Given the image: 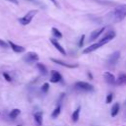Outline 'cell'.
<instances>
[{"label": "cell", "instance_id": "cell-1", "mask_svg": "<svg viewBox=\"0 0 126 126\" xmlns=\"http://www.w3.org/2000/svg\"><path fill=\"white\" fill-rule=\"evenodd\" d=\"M108 17L113 21V22H120L126 17V5H121L118 6L114 11H112Z\"/></svg>", "mask_w": 126, "mask_h": 126}, {"label": "cell", "instance_id": "cell-2", "mask_svg": "<svg viewBox=\"0 0 126 126\" xmlns=\"http://www.w3.org/2000/svg\"><path fill=\"white\" fill-rule=\"evenodd\" d=\"M36 13H37V10H31V11H29L24 17H22V18L19 19L20 24L23 25V26L29 25L32 22V20L33 19V17L36 15Z\"/></svg>", "mask_w": 126, "mask_h": 126}, {"label": "cell", "instance_id": "cell-3", "mask_svg": "<svg viewBox=\"0 0 126 126\" xmlns=\"http://www.w3.org/2000/svg\"><path fill=\"white\" fill-rule=\"evenodd\" d=\"M119 57H120V52H119V51H114V52L108 57V59H107V61H106L107 65L110 66V67H113V66L117 63V61L119 60Z\"/></svg>", "mask_w": 126, "mask_h": 126}, {"label": "cell", "instance_id": "cell-4", "mask_svg": "<svg viewBox=\"0 0 126 126\" xmlns=\"http://www.w3.org/2000/svg\"><path fill=\"white\" fill-rule=\"evenodd\" d=\"M75 86L80 89V90H83V91H86V92H93L94 91V87L93 85L87 83V82H83V81H79L75 84Z\"/></svg>", "mask_w": 126, "mask_h": 126}, {"label": "cell", "instance_id": "cell-5", "mask_svg": "<svg viewBox=\"0 0 126 126\" xmlns=\"http://www.w3.org/2000/svg\"><path fill=\"white\" fill-rule=\"evenodd\" d=\"M24 61L27 63H32L38 60V55L35 52H28L25 56H24Z\"/></svg>", "mask_w": 126, "mask_h": 126}, {"label": "cell", "instance_id": "cell-6", "mask_svg": "<svg viewBox=\"0 0 126 126\" xmlns=\"http://www.w3.org/2000/svg\"><path fill=\"white\" fill-rule=\"evenodd\" d=\"M115 37V32H113V31H110V32H108L100 40H99V42L102 44V45H104L105 43H107L108 41H110L111 39H113Z\"/></svg>", "mask_w": 126, "mask_h": 126}, {"label": "cell", "instance_id": "cell-7", "mask_svg": "<svg viewBox=\"0 0 126 126\" xmlns=\"http://www.w3.org/2000/svg\"><path fill=\"white\" fill-rule=\"evenodd\" d=\"M101 46H102V44L98 41V42H96V43H94V44L90 45L89 47H86V48L83 50V53H84V54H86V53H91V52H93V51L98 49V48L101 47Z\"/></svg>", "mask_w": 126, "mask_h": 126}, {"label": "cell", "instance_id": "cell-8", "mask_svg": "<svg viewBox=\"0 0 126 126\" xmlns=\"http://www.w3.org/2000/svg\"><path fill=\"white\" fill-rule=\"evenodd\" d=\"M52 62L56 63V64H59L61 66H64V67H67V68H77L78 65L77 64H71V63H67V62H64V61H61L59 59H55V58H51L50 59Z\"/></svg>", "mask_w": 126, "mask_h": 126}, {"label": "cell", "instance_id": "cell-9", "mask_svg": "<svg viewBox=\"0 0 126 126\" xmlns=\"http://www.w3.org/2000/svg\"><path fill=\"white\" fill-rule=\"evenodd\" d=\"M104 30H105V28H100V29H97V30H95V31H94L92 33H91V36H90V41H94V39H96L103 32H104Z\"/></svg>", "mask_w": 126, "mask_h": 126}, {"label": "cell", "instance_id": "cell-10", "mask_svg": "<svg viewBox=\"0 0 126 126\" xmlns=\"http://www.w3.org/2000/svg\"><path fill=\"white\" fill-rule=\"evenodd\" d=\"M50 42L53 44V46H54V47H55V48H56V49H57L61 54H63V55H67V53H66L65 49L61 46V44H60V43H59L55 38H50Z\"/></svg>", "mask_w": 126, "mask_h": 126}, {"label": "cell", "instance_id": "cell-11", "mask_svg": "<svg viewBox=\"0 0 126 126\" xmlns=\"http://www.w3.org/2000/svg\"><path fill=\"white\" fill-rule=\"evenodd\" d=\"M103 77H104V80H105V82L106 83H108V84H110V85H114L115 84V76L112 74V73H110V72H105L104 74H103Z\"/></svg>", "mask_w": 126, "mask_h": 126}, {"label": "cell", "instance_id": "cell-12", "mask_svg": "<svg viewBox=\"0 0 126 126\" xmlns=\"http://www.w3.org/2000/svg\"><path fill=\"white\" fill-rule=\"evenodd\" d=\"M62 80V76L60 75V73H58L57 71H51V76H50V82L51 83H58Z\"/></svg>", "mask_w": 126, "mask_h": 126}, {"label": "cell", "instance_id": "cell-13", "mask_svg": "<svg viewBox=\"0 0 126 126\" xmlns=\"http://www.w3.org/2000/svg\"><path fill=\"white\" fill-rule=\"evenodd\" d=\"M8 44H9L10 47H11L15 52H17V53H22V52L25 51V47H23V46H21V45H18V44H16V43L12 42V41H9Z\"/></svg>", "mask_w": 126, "mask_h": 126}, {"label": "cell", "instance_id": "cell-14", "mask_svg": "<svg viewBox=\"0 0 126 126\" xmlns=\"http://www.w3.org/2000/svg\"><path fill=\"white\" fill-rule=\"evenodd\" d=\"M116 86H125L126 85V74H120L117 79H115Z\"/></svg>", "mask_w": 126, "mask_h": 126}, {"label": "cell", "instance_id": "cell-15", "mask_svg": "<svg viewBox=\"0 0 126 126\" xmlns=\"http://www.w3.org/2000/svg\"><path fill=\"white\" fill-rule=\"evenodd\" d=\"M34 118V122L36 124V126H41L42 125V112L41 111H37L34 113L33 115Z\"/></svg>", "mask_w": 126, "mask_h": 126}, {"label": "cell", "instance_id": "cell-16", "mask_svg": "<svg viewBox=\"0 0 126 126\" xmlns=\"http://www.w3.org/2000/svg\"><path fill=\"white\" fill-rule=\"evenodd\" d=\"M119 108H120V105H119V103H118V102H116V103H114V104L112 105L111 110H110V114H111V116H112V117H115V116L118 114Z\"/></svg>", "mask_w": 126, "mask_h": 126}, {"label": "cell", "instance_id": "cell-17", "mask_svg": "<svg viewBox=\"0 0 126 126\" xmlns=\"http://www.w3.org/2000/svg\"><path fill=\"white\" fill-rule=\"evenodd\" d=\"M36 67H37V69L39 70V72H40L43 76L47 75L48 71H47V68H46V66H45L44 64H42V63H36Z\"/></svg>", "mask_w": 126, "mask_h": 126}, {"label": "cell", "instance_id": "cell-18", "mask_svg": "<svg viewBox=\"0 0 126 126\" xmlns=\"http://www.w3.org/2000/svg\"><path fill=\"white\" fill-rule=\"evenodd\" d=\"M80 111H81V107L79 106L73 113H72V120L74 122H77L79 120V116H80Z\"/></svg>", "mask_w": 126, "mask_h": 126}, {"label": "cell", "instance_id": "cell-19", "mask_svg": "<svg viewBox=\"0 0 126 126\" xmlns=\"http://www.w3.org/2000/svg\"><path fill=\"white\" fill-rule=\"evenodd\" d=\"M20 113H21V110H20V109H18V108H15V109H13V110L10 112L9 116H10V118H11V119H16Z\"/></svg>", "mask_w": 126, "mask_h": 126}, {"label": "cell", "instance_id": "cell-20", "mask_svg": "<svg viewBox=\"0 0 126 126\" xmlns=\"http://www.w3.org/2000/svg\"><path fill=\"white\" fill-rule=\"evenodd\" d=\"M60 111H61V106H60V104H58V105L55 107V109L52 111L51 117H52V118H56V117L60 114Z\"/></svg>", "mask_w": 126, "mask_h": 126}, {"label": "cell", "instance_id": "cell-21", "mask_svg": "<svg viewBox=\"0 0 126 126\" xmlns=\"http://www.w3.org/2000/svg\"><path fill=\"white\" fill-rule=\"evenodd\" d=\"M52 33H53V35L56 37V38H61L62 37V33L56 29V28H52Z\"/></svg>", "mask_w": 126, "mask_h": 126}, {"label": "cell", "instance_id": "cell-22", "mask_svg": "<svg viewBox=\"0 0 126 126\" xmlns=\"http://www.w3.org/2000/svg\"><path fill=\"white\" fill-rule=\"evenodd\" d=\"M48 90H49V84H48V83H44V84L42 85V87H41V91H42V93L46 94V93L48 92Z\"/></svg>", "mask_w": 126, "mask_h": 126}, {"label": "cell", "instance_id": "cell-23", "mask_svg": "<svg viewBox=\"0 0 126 126\" xmlns=\"http://www.w3.org/2000/svg\"><path fill=\"white\" fill-rule=\"evenodd\" d=\"M112 99H113V94L110 93V94H107L105 101H106V103H110V102L112 101Z\"/></svg>", "mask_w": 126, "mask_h": 126}, {"label": "cell", "instance_id": "cell-24", "mask_svg": "<svg viewBox=\"0 0 126 126\" xmlns=\"http://www.w3.org/2000/svg\"><path fill=\"white\" fill-rule=\"evenodd\" d=\"M8 43L6 41H4L3 39H0V47H3V48H7L8 47Z\"/></svg>", "mask_w": 126, "mask_h": 126}, {"label": "cell", "instance_id": "cell-25", "mask_svg": "<svg viewBox=\"0 0 126 126\" xmlns=\"http://www.w3.org/2000/svg\"><path fill=\"white\" fill-rule=\"evenodd\" d=\"M3 77H4L8 82H11V81H12V78L9 76V74H8V73H3Z\"/></svg>", "mask_w": 126, "mask_h": 126}, {"label": "cell", "instance_id": "cell-26", "mask_svg": "<svg viewBox=\"0 0 126 126\" xmlns=\"http://www.w3.org/2000/svg\"><path fill=\"white\" fill-rule=\"evenodd\" d=\"M84 39H85V35L83 34V35L81 36V38H80V42H79V46H80V47L83 46V44H84Z\"/></svg>", "mask_w": 126, "mask_h": 126}, {"label": "cell", "instance_id": "cell-27", "mask_svg": "<svg viewBox=\"0 0 126 126\" xmlns=\"http://www.w3.org/2000/svg\"><path fill=\"white\" fill-rule=\"evenodd\" d=\"M8 1H10V2H12L14 4H18V0H8Z\"/></svg>", "mask_w": 126, "mask_h": 126}, {"label": "cell", "instance_id": "cell-28", "mask_svg": "<svg viewBox=\"0 0 126 126\" xmlns=\"http://www.w3.org/2000/svg\"><path fill=\"white\" fill-rule=\"evenodd\" d=\"M50 1H51V2H52L54 5H57V2H56V0H50Z\"/></svg>", "mask_w": 126, "mask_h": 126}, {"label": "cell", "instance_id": "cell-29", "mask_svg": "<svg viewBox=\"0 0 126 126\" xmlns=\"http://www.w3.org/2000/svg\"><path fill=\"white\" fill-rule=\"evenodd\" d=\"M125 104H126V100H125Z\"/></svg>", "mask_w": 126, "mask_h": 126}]
</instances>
